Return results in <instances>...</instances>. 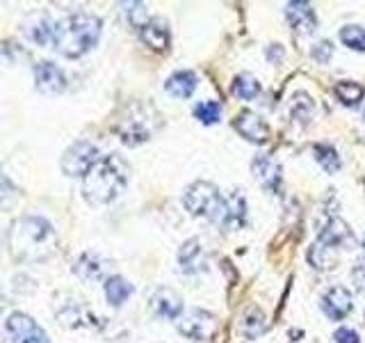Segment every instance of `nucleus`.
<instances>
[{"mask_svg": "<svg viewBox=\"0 0 365 343\" xmlns=\"http://www.w3.org/2000/svg\"><path fill=\"white\" fill-rule=\"evenodd\" d=\"M233 94L245 99V101H251L260 94V83L249 74H240L235 80H233Z\"/></svg>", "mask_w": 365, "mask_h": 343, "instance_id": "obj_27", "label": "nucleus"}, {"mask_svg": "<svg viewBox=\"0 0 365 343\" xmlns=\"http://www.w3.org/2000/svg\"><path fill=\"white\" fill-rule=\"evenodd\" d=\"M331 55H334V46H331V41H319L313 49V57L319 62H327Z\"/></svg>", "mask_w": 365, "mask_h": 343, "instance_id": "obj_34", "label": "nucleus"}, {"mask_svg": "<svg viewBox=\"0 0 365 343\" xmlns=\"http://www.w3.org/2000/svg\"><path fill=\"white\" fill-rule=\"evenodd\" d=\"M103 272H106V263H103L96 254H83V257H80V261L76 263V274L80 279H85V282L101 279Z\"/></svg>", "mask_w": 365, "mask_h": 343, "instance_id": "obj_22", "label": "nucleus"}, {"mask_svg": "<svg viewBox=\"0 0 365 343\" xmlns=\"http://www.w3.org/2000/svg\"><path fill=\"white\" fill-rule=\"evenodd\" d=\"M245 220H247V202L242 194L235 190L226 197V213H224L222 224H224V229H228V232H235V229L245 224Z\"/></svg>", "mask_w": 365, "mask_h": 343, "instance_id": "obj_19", "label": "nucleus"}, {"mask_svg": "<svg viewBox=\"0 0 365 343\" xmlns=\"http://www.w3.org/2000/svg\"><path fill=\"white\" fill-rule=\"evenodd\" d=\"M262 329H265V318H262L260 309H251L249 316H247V320H245V334H247L249 339H254V337L260 334Z\"/></svg>", "mask_w": 365, "mask_h": 343, "instance_id": "obj_32", "label": "nucleus"}, {"mask_svg": "<svg viewBox=\"0 0 365 343\" xmlns=\"http://www.w3.org/2000/svg\"><path fill=\"white\" fill-rule=\"evenodd\" d=\"M197 83H199L197 74L182 69V71L171 74L165 80V91L169 96H174V99H187V96H192V91L197 89Z\"/></svg>", "mask_w": 365, "mask_h": 343, "instance_id": "obj_18", "label": "nucleus"}, {"mask_svg": "<svg viewBox=\"0 0 365 343\" xmlns=\"http://www.w3.org/2000/svg\"><path fill=\"white\" fill-rule=\"evenodd\" d=\"M235 131L245 137L249 142L256 144H265L269 140V126L265 124V119L258 117L254 110H242L235 117Z\"/></svg>", "mask_w": 365, "mask_h": 343, "instance_id": "obj_10", "label": "nucleus"}, {"mask_svg": "<svg viewBox=\"0 0 365 343\" xmlns=\"http://www.w3.org/2000/svg\"><path fill=\"white\" fill-rule=\"evenodd\" d=\"M34 85H37L41 94H60L66 87V78L60 66L43 60L34 64Z\"/></svg>", "mask_w": 365, "mask_h": 343, "instance_id": "obj_12", "label": "nucleus"}, {"mask_svg": "<svg viewBox=\"0 0 365 343\" xmlns=\"http://www.w3.org/2000/svg\"><path fill=\"white\" fill-rule=\"evenodd\" d=\"M182 206L194 217H203V220L210 222H224L226 199L210 181H197L187 186V190L182 192Z\"/></svg>", "mask_w": 365, "mask_h": 343, "instance_id": "obj_5", "label": "nucleus"}, {"mask_svg": "<svg viewBox=\"0 0 365 343\" xmlns=\"http://www.w3.org/2000/svg\"><path fill=\"white\" fill-rule=\"evenodd\" d=\"M363 119H365V112H363Z\"/></svg>", "mask_w": 365, "mask_h": 343, "instance_id": "obj_36", "label": "nucleus"}, {"mask_svg": "<svg viewBox=\"0 0 365 343\" xmlns=\"http://www.w3.org/2000/svg\"><path fill=\"white\" fill-rule=\"evenodd\" d=\"M322 312L331 320H342L351 312V293L345 286H331L322 295Z\"/></svg>", "mask_w": 365, "mask_h": 343, "instance_id": "obj_14", "label": "nucleus"}, {"mask_svg": "<svg viewBox=\"0 0 365 343\" xmlns=\"http://www.w3.org/2000/svg\"><path fill=\"white\" fill-rule=\"evenodd\" d=\"M160 112L144 101H130L117 112L114 119V133L119 135V140L128 146H137L146 140H151L153 133L160 129Z\"/></svg>", "mask_w": 365, "mask_h": 343, "instance_id": "obj_4", "label": "nucleus"}, {"mask_svg": "<svg viewBox=\"0 0 365 343\" xmlns=\"http://www.w3.org/2000/svg\"><path fill=\"white\" fill-rule=\"evenodd\" d=\"M98 163V146L87 140H78L62 156V172L66 177H85Z\"/></svg>", "mask_w": 365, "mask_h": 343, "instance_id": "obj_6", "label": "nucleus"}, {"mask_svg": "<svg viewBox=\"0 0 365 343\" xmlns=\"http://www.w3.org/2000/svg\"><path fill=\"white\" fill-rule=\"evenodd\" d=\"M142 41L151 46L153 51H165L169 46V28L163 19H151L148 26L142 30Z\"/></svg>", "mask_w": 365, "mask_h": 343, "instance_id": "obj_20", "label": "nucleus"}, {"mask_svg": "<svg viewBox=\"0 0 365 343\" xmlns=\"http://www.w3.org/2000/svg\"><path fill=\"white\" fill-rule=\"evenodd\" d=\"M60 320L64 325H68V327H91L94 325V320H96V316L91 314V312H87L85 307H66V309H62L60 312Z\"/></svg>", "mask_w": 365, "mask_h": 343, "instance_id": "obj_23", "label": "nucleus"}, {"mask_svg": "<svg viewBox=\"0 0 365 343\" xmlns=\"http://www.w3.org/2000/svg\"><path fill=\"white\" fill-rule=\"evenodd\" d=\"M7 243L14 259L34 263V261L48 259L53 254L57 236L48 220H43V217H37V215H28L11 224L7 234Z\"/></svg>", "mask_w": 365, "mask_h": 343, "instance_id": "obj_1", "label": "nucleus"}, {"mask_svg": "<svg viewBox=\"0 0 365 343\" xmlns=\"http://www.w3.org/2000/svg\"><path fill=\"white\" fill-rule=\"evenodd\" d=\"M251 174L260 183L267 192H281V183H283V174H281V165L274 158L260 154L251 160Z\"/></svg>", "mask_w": 365, "mask_h": 343, "instance_id": "obj_9", "label": "nucleus"}, {"mask_svg": "<svg viewBox=\"0 0 365 343\" xmlns=\"http://www.w3.org/2000/svg\"><path fill=\"white\" fill-rule=\"evenodd\" d=\"M334 91H336L338 101L345 103V106H349V108L359 106V103L363 101V96H365V87L359 85V83H354V80H340Z\"/></svg>", "mask_w": 365, "mask_h": 343, "instance_id": "obj_24", "label": "nucleus"}, {"mask_svg": "<svg viewBox=\"0 0 365 343\" xmlns=\"http://www.w3.org/2000/svg\"><path fill=\"white\" fill-rule=\"evenodd\" d=\"M101 39V19L89 14V11H76V14H68L60 23H55V32H53V46L55 51L68 57V60H76V57H83L89 53Z\"/></svg>", "mask_w": 365, "mask_h": 343, "instance_id": "obj_3", "label": "nucleus"}, {"mask_svg": "<svg viewBox=\"0 0 365 343\" xmlns=\"http://www.w3.org/2000/svg\"><path fill=\"white\" fill-rule=\"evenodd\" d=\"M340 41L349 46L351 51H365V28L345 26L340 30Z\"/></svg>", "mask_w": 365, "mask_h": 343, "instance_id": "obj_31", "label": "nucleus"}, {"mask_svg": "<svg viewBox=\"0 0 365 343\" xmlns=\"http://www.w3.org/2000/svg\"><path fill=\"white\" fill-rule=\"evenodd\" d=\"M336 252L338 249H331V247H324L319 245L315 240V245L308 249V261H311V266L315 270H327V268H334L336 263Z\"/></svg>", "mask_w": 365, "mask_h": 343, "instance_id": "obj_26", "label": "nucleus"}, {"mask_svg": "<svg viewBox=\"0 0 365 343\" xmlns=\"http://www.w3.org/2000/svg\"><path fill=\"white\" fill-rule=\"evenodd\" d=\"M351 277H354V284H356L359 289L363 291V289H365V261L356 263V268H354Z\"/></svg>", "mask_w": 365, "mask_h": 343, "instance_id": "obj_35", "label": "nucleus"}, {"mask_svg": "<svg viewBox=\"0 0 365 343\" xmlns=\"http://www.w3.org/2000/svg\"><path fill=\"white\" fill-rule=\"evenodd\" d=\"M130 295H133V286L123 277H119V274L106 279V297L112 307H121Z\"/></svg>", "mask_w": 365, "mask_h": 343, "instance_id": "obj_21", "label": "nucleus"}, {"mask_svg": "<svg viewBox=\"0 0 365 343\" xmlns=\"http://www.w3.org/2000/svg\"><path fill=\"white\" fill-rule=\"evenodd\" d=\"M317 243L324 247H331V249H342L345 245L354 243L351 229L345 220H340V217H329V220L322 224V229H319Z\"/></svg>", "mask_w": 365, "mask_h": 343, "instance_id": "obj_11", "label": "nucleus"}, {"mask_svg": "<svg viewBox=\"0 0 365 343\" xmlns=\"http://www.w3.org/2000/svg\"><path fill=\"white\" fill-rule=\"evenodd\" d=\"M121 9H123L125 21H128L135 30L142 32L148 26V11L144 3H121Z\"/></svg>", "mask_w": 365, "mask_h": 343, "instance_id": "obj_29", "label": "nucleus"}, {"mask_svg": "<svg viewBox=\"0 0 365 343\" xmlns=\"http://www.w3.org/2000/svg\"><path fill=\"white\" fill-rule=\"evenodd\" d=\"M194 117L205 126L217 124L222 119V106L217 101H201L194 106Z\"/></svg>", "mask_w": 365, "mask_h": 343, "instance_id": "obj_30", "label": "nucleus"}, {"mask_svg": "<svg viewBox=\"0 0 365 343\" xmlns=\"http://www.w3.org/2000/svg\"><path fill=\"white\" fill-rule=\"evenodd\" d=\"M334 341L336 343H361V337L356 334V329L351 327H340L334 332Z\"/></svg>", "mask_w": 365, "mask_h": 343, "instance_id": "obj_33", "label": "nucleus"}, {"mask_svg": "<svg viewBox=\"0 0 365 343\" xmlns=\"http://www.w3.org/2000/svg\"><path fill=\"white\" fill-rule=\"evenodd\" d=\"M151 312L158 318L178 320L182 316V297L174 289H158L151 297Z\"/></svg>", "mask_w": 365, "mask_h": 343, "instance_id": "obj_13", "label": "nucleus"}, {"mask_svg": "<svg viewBox=\"0 0 365 343\" xmlns=\"http://www.w3.org/2000/svg\"><path fill=\"white\" fill-rule=\"evenodd\" d=\"M290 114L294 119L299 121H311L313 114H315V103L313 99L306 94V91H297V94L290 99Z\"/></svg>", "mask_w": 365, "mask_h": 343, "instance_id": "obj_25", "label": "nucleus"}, {"mask_svg": "<svg viewBox=\"0 0 365 343\" xmlns=\"http://www.w3.org/2000/svg\"><path fill=\"white\" fill-rule=\"evenodd\" d=\"M285 16H288L290 26L297 34H313L317 28L315 11L308 3H288V7H285Z\"/></svg>", "mask_w": 365, "mask_h": 343, "instance_id": "obj_16", "label": "nucleus"}, {"mask_svg": "<svg viewBox=\"0 0 365 343\" xmlns=\"http://www.w3.org/2000/svg\"><path fill=\"white\" fill-rule=\"evenodd\" d=\"M128 179H130V165L119 154L103 156L85 174L83 194L91 206H106L121 197V192L128 186Z\"/></svg>", "mask_w": 365, "mask_h": 343, "instance_id": "obj_2", "label": "nucleus"}, {"mask_svg": "<svg viewBox=\"0 0 365 343\" xmlns=\"http://www.w3.org/2000/svg\"><path fill=\"white\" fill-rule=\"evenodd\" d=\"M53 32H55V26L46 14H32L26 23H23V34L37 46L53 41Z\"/></svg>", "mask_w": 365, "mask_h": 343, "instance_id": "obj_17", "label": "nucleus"}, {"mask_svg": "<svg viewBox=\"0 0 365 343\" xmlns=\"http://www.w3.org/2000/svg\"><path fill=\"white\" fill-rule=\"evenodd\" d=\"M313 151H315V160L322 165L324 172H329V174H334V172L340 169V156L331 144H315Z\"/></svg>", "mask_w": 365, "mask_h": 343, "instance_id": "obj_28", "label": "nucleus"}, {"mask_svg": "<svg viewBox=\"0 0 365 343\" xmlns=\"http://www.w3.org/2000/svg\"><path fill=\"white\" fill-rule=\"evenodd\" d=\"M5 341L7 343H48L46 332L34 323L28 314L14 312L5 320Z\"/></svg>", "mask_w": 365, "mask_h": 343, "instance_id": "obj_7", "label": "nucleus"}, {"mask_svg": "<svg viewBox=\"0 0 365 343\" xmlns=\"http://www.w3.org/2000/svg\"><path fill=\"white\" fill-rule=\"evenodd\" d=\"M215 329V316L203 312V309H190L178 318V332L192 341L208 339Z\"/></svg>", "mask_w": 365, "mask_h": 343, "instance_id": "obj_8", "label": "nucleus"}, {"mask_svg": "<svg viewBox=\"0 0 365 343\" xmlns=\"http://www.w3.org/2000/svg\"><path fill=\"white\" fill-rule=\"evenodd\" d=\"M178 266H180V272H185V274H194L205 268V252L199 238H190L180 245Z\"/></svg>", "mask_w": 365, "mask_h": 343, "instance_id": "obj_15", "label": "nucleus"}]
</instances>
